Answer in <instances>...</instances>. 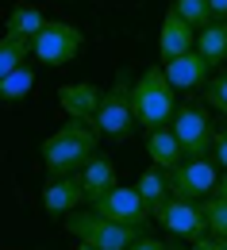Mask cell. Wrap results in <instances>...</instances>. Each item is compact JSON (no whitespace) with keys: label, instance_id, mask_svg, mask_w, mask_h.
<instances>
[{"label":"cell","instance_id":"6da1fadb","mask_svg":"<svg viewBox=\"0 0 227 250\" xmlns=\"http://www.w3.org/2000/svg\"><path fill=\"white\" fill-rule=\"evenodd\" d=\"M100 131L85 120H65L58 131H50L39 146L42 166H46V177H73L85 169V162L97 154Z\"/></svg>","mask_w":227,"mask_h":250},{"label":"cell","instance_id":"7a4b0ae2","mask_svg":"<svg viewBox=\"0 0 227 250\" xmlns=\"http://www.w3.org/2000/svg\"><path fill=\"white\" fill-rule=\"evenodd\" d=\"M131 108H135V124L146 127V131H158V127L173 124V116H177L181 104L173 96V85L165 81L162 65H150V69H143V77H135Z\"/></svg>","mask_w":227,"mask_h":250},{"label":"cell","instance_id":"3957f363","mask_svg":"<svg viewBox=\"0 0 227 250\" xmlns=\"http://www.w3.org/2000/svg\"><path fill=\"white\" fill-rule=\"evenodd\" d=\"M131 89H135V77L131 69H120L112 77V85L104 89V100H100V112L93 127L100 131V139H112V143H124L135 131V108H131Z\"/></svg>","mask_w":227,"mask_h":250},{"label":"cell","instance_id":"277c9868","mask_svg":"<svg viewBox=\"0 0 227 250\" xmlns=\"http://www.w3.org/2000/svg\"><path fill=\"white\" fill-rule=\"evenodd\" d=\"M65 231L77 239V243H85V247L93 250H131L139 239H143V231H135V227H120V223H112V219H104L100 212H73V216L65 219Z\"/></svg>","mask_w":227,"mask_h":250},{"label":"cell","instance_id":"5b68a950","mask_svg":"<svg viewBox=\"0 0 227 250\" xmlns=\"http://www.w3.org/2000/svg\"><path fill=\"white\" fill-rule=\"evenodd\" d=\"M169 127H173V135H177V143H181L185 158H208V154H212L216 124H212L208 104H181Z\"/></svg>","mask_w":227,"mask_h":250},{"label":"cell","instance_id":"8992f818","mask_svg":"<svg viewBox=\"0 0 227 250\" xmlns=\"http://www.w3.org/2000/svg\"><path fill=\"white\" fill-rule=\"evenodd\" d=\"M81 46H85L81 27H73V23H65V20H50V23L31 39V54L46 65H69L81 54Z\"/></svg>","mask_w":227,"mask_h":250},{"label":"cell","instance_id":"52a82bcc","mask_svg":"<svg viewBox=\"0 0 227 250\" xmlns=\"http://www.w3.org/2000/svg\"><path fill=\"white\" fill-rule=\"evenodd\" d=\"M93 212H100L104 219H112V223H120V227H135V231H150V212H146V204H143V196H139V188H112L104 200H97L93 204Z\"/></svg>","mask_w":227,"mask_h":250},{"label":"cell","instance_id":"ba28073f","mask_svg":"<svg viewBox=\"0 0 227 250\" xmlns=\"http://www.w3.org/2000/svg\"><path fill=\"white\" fill-rule=\"evenodd\" d=\"M169 181H173V196L204 204L208 196H216L220 173H216V166H212L208 158H185V162L169 173Z\"/></svg>","mask_w":227,"mask_h":250},{"label":"cell","instance_id":"9c48e42d","mask_svg":"<svg viewBox=\"0 0 227 250\" xmlns=\"http://www.w3.org/2000/svg\"><path fill=\"white\" fill-rule=\"evenodd\" d=\"M154 219L162 223L165 235H173V239H185V243L204 239V231H208L204 208H200L196 200H181V196H169V204H165V208H162Z\"/></svg>","mask_w":227,"mask_h":250},{"label":"cell","instance_id":"30bf717a","mask_svg":"<svg viewBox=\"0 0 227 250\" xmlns=\"http://www.w3.org/2000/svg\"><path fill=\"white\" fill-rule=\"evenodd\" d=\"M100 100H104V89L93 85V81H69L58 89V104H62V112L69 120H85V124H93L100 112Z\"/></svg>","mask_w":227,"mask_h":250},{"label":"cell","instance_id":"8fae6325","mask_svg":"<svg viewBox=\"0 0 227 250\" xmlns=\"http://www.w3.org/2000/svg\"><path fill=\"white\" fill-rule=\"evenodd\" d=\"M196 50V27L193 23H185L173 8L165 12L162 20V31H158V54H162V65L173 62V58H181V54H193Z\"/></svg>","mask_w":227,"mask_h":250},{"label":"cell","instance_id":"7c38bea8","mask_svg":"<svg viewBox=\"0 0 227 250\" xmlns=\"http://www.w3.org/2000/svg\"><path fill=\"white\" fill-rule=\"evenodd\" d=\"M162 73H165V81L173 85V93H196V89H204L212 77V65L204 62L200 54H181V58H173V62H165L162 65Z\"/></svg>","mask_w":227,"mask_h":250},{"label":"cell","instance_id":"4fadbf2b","mask_svg":"<svg viewBox=\"0 0 227 250\" xmlns=\"http://www.w3.org/2000/svg\"><path fill=\"white\" fill-rule=\"evenodd\" d=\"M85 200V188H81V173L73 177H46V188H42V208L50 216H73Z\"/></svg>","mask_w":227,"mask_h":250},{"label":"cell","instance_id":"5bb4252c","mask_svg":"<svg viewBox=\"0 0 227 250\" xmlns=\"http://www.w3.org/2000/svg\"><path fill=\"white\" fill-rule=\"evenodd\" d=\"M81 188H85V200H89V204L104 200L112 188H120V181H116V166H112L108 158L93 154L89 162H85V169H81Z\"/></svg>","mask_w":227,"mask_h":250},{"label":"cell","instance_id":"9a60e30c","mask_svg":"<svg viewBox=\"0 0 227 250\" xmlns=\"http://www.w3.org/2000/svg\"><path fill=\"white\" fill-rule=\"evenodd\" d=\"M146 154H150V162H154L158 169H165V173H173V169L185 162V150H181V143H177L173 127L146 131Z\"/></svg>","mask_w":227,"mask_h":250},{"label":"cell","instance_id":"2e32d148","mask_svg":"<svg viewBox=\"0 0 227 250\" xmlns=\"http://www.w3.org/2000/svg\"><path fill=\"white\" fill-rule=\"evenodd\" d=\"M135 188H139V196H143V204H146L150 216H158L165 204H169V196H173V181H169V173L158 169V166L143 169L139 181H135Z\"/></svg>","mask_w":227,"mask_h":250},{"label":"cell","instance_id":"e0dca14e","mask_svg":"<svg viewBox=\"0 0 227 250\" xmlns=\"http://www.w3.org/2000/svg\"><path fill=\"white\" fill-rule=\"evenodd\" d=\"M196 54L208 65H224L227 62V20H212L208 27L196 31Z\"/></svg>","mask_w":227,"mask_h":250},{"label":"cell","instance_id":"ac0fdd59","mask_svg":"<svg viewBox=\"0 0 227 250\" xmlns=\"http://www.w3.org/2000/svg\"><path fill=\"white\" fill-rule=\"evenodd\" d=\"M50 20L39 12V8H31V4H20V8H12L8 12V23H4V35H12V39H35V35L42 31Z\"/></svg>","mask_w":227,"mask_h":250},{"label":"cell","instance_id":"d6986e66","mask_svg":"<svg viewBox=\"0 0 227 250\" xmlns=\"http://www.w3.org/2000/svg\"><path fill=\"white\" fill-rule=\"evenodd\" d=\"M27 54H31V39H12V35H4V39H0V81L12 77L20 65L27 62Z\"/></svg>","mask_w":227,"mask_h":250},{"label":"cell","instance_id":"ffe728a7","mask_svg":"<svg viewBox=\"0 0 227 250\" xmlns=\"http://www.w3.org/2000/svg\"><path fill=\"white\" fill-rule=\"evenodd\" d=\"M31 89H35V69L31 65H20L12 77L0 81V104H20Z\"/></svg>","mask_w":227,"mask_h":250},{"label":"cell","instance_id":"44dd1931","mask_svg":"<svg viewBox=\"0 0 227 250\" xmlns=\"http://www.w3.org/2000/svg\"><path fill=\"white\" fill-rule=\"evenodd\" d=\"M173 12H177L185 23H193L196 31L212 23V8H208V0H173Z\"/></svg>","mask_w":227,"mask_h":250},{"label":"cell","instance_id":"7402d4cb","mask_svg":"<svg viewBox=\"0 0 227 250\" xmlns=\"http://www.w3.org/2000/svg\"><path fill=\"white\" fill-rule=\"evenodd\" d=\"M200 208H204V219H208V231L216 239H227V200L224 196H208Z\"/></svg>","mask_w":227,"mask_h":250},{"label":"cell","instance_id":"603a6c76","mask_svg":"<svg viewBox=\"0 0 227 250\" xmlns=\"http://www.w3.org/2000/svg\"><path fill=\"white\" fill-rule=\"evenodd\" d=\"M204 104L227 116V69H220V73H216V77L204 85Z\"/></svg>","mask_w":227,"mask_h":250},{"label":"cell","instance_id":"cb8c5ba5","mask_svg":"<svg viewBox=\"0 0 227 250\" xmlns=\"http://www.w3.org/2000/svg\"><path fill=\"white\" fill-rule=\"evenodd\" d=\"M212 158H216V162H220V166L227 169V124H224V127H216V143H212Z\"/></svg>","mask_w":227,"mask_h":250},{"label":"cell","instance_id":"d4e9b609","mask_svg":"<svg viewBox=\"0 0 227 250\" xmlns=\"http://www.w3.org/2000/svg\"><path fill=\"white\" fill-rule=\"evenodd\" d=\"M131 250H169V247H165L162 239H150V235H143V239H139Z\"/></svg>","mask_w":227,"mask_h":250},{"label":"cell","instance_id":"484cf974","mask_svg":"<svg viewBox=\"0 0 227 250\" xmlns=\"http://www.w3.org/2000/svg\"><path fill=\"white\" fill-rule=\"evenodd\" d=\"M212 8V20H227V0H208Z\"/></svg>","mask_w":227,"mask_h":250},{"label":"cell","instance_id":"4316f807","mask_svg":"<svg viewBox=\"0 0 227 250\" xmlns=\"http://www.w3.org/2000/svg\"><path fill=\"white\" fill-rule=\"evenodd\" d=\"M189 250H220V239H196L189 243Z\"/></svg>","mask_w":227,"mask_h":250},{"label":"cell","instance_id":"83f0119b","mask_svg":"<svg viewBox=\"0 0 227 250\" xmlns=\"http://www.w3.org/2000/svg\"><path fill=\"white\" fill-rule=\"evenodd\" d=\"M216 196H224V200H227V173L220 177V185H216Z\"/></svg>","mask_w":227,"mask_h":250},{"label":"cell","instance_id":"f1b7e54d","mask_svg":"<svg viewBox=\"0 0 227 250\" xmlns=\"http://www.w3.org/2000/svg\"><path fill=\"white\" fill-rule=\"evenodd\" d=\"M220 250H227V239H220Z\"/></svg>","mask_w":227,"mask_h":250},{"label":"cell","instance_id":"f546056e","mask_svg":"<svg viewBox=\"0 0 227 250\" xmlns=\"http://www.w3.org/2000/svg\"><path fill=\"white\" fill-rule=\"evenodd\" d=\"M77 250H93V247H85V243H81V247H77Z\"/></svg>","mask_w":227,"mask_h":250}]
</instances>
